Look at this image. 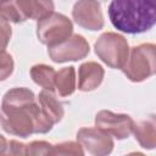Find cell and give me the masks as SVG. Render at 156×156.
Masks as SVG:
<instances>
[{
	"label": "cell",
	"instance_id": "1",
	"mask_svg": "<svg viewBox=\"0 0 156 156\" xmlns=\"http://www.w3.org/2000/svg\"><path fill=\"white\" fill-rule=\"evenodd\" d=\"M112 26L127 34H139L156 24V0H113L108 5Z\"/></svg>",
	"mask_w": 156,
	"mask_h": 156
},
{
	"label": "cell",
	"instance_id": "2",
	"mask_svg": "<svg viewBox=\"0 0 156 156\" xmlns=\"http://www.w3.org/2000/svg\"><path fill=\"white\" fill-rule=\"evenodd\" d=\"M52 126L54 123L37 102L2 112L1 117L2 129L21 138H27L33 133L45 134L51 130Z\"/></svg>",
	"mask_w": 156,
	"mask_h": 156
},
{
	"label": "cell",
	"instance_id": "3",
	"mask_svg": "<svg viewBox=\"0 0 156 156\" xmlns=\"http://www.w3.org/2000/svg\"><path fill=\"white\" fill-rule=\"evenodd\" d=\"M122 72L132 82H143L156 74V44L144 43L133 46Z\"/></svg>",
	"mask_w": 156,
	"mask_h": 156
},
{
	"label": "cell",
	"instance_id": "4",
	"mask_svg": "<svg viewBox=\"0 0 156 156\" xmlns=\"http://www.w3.org/2000/svg\"><path fill=\"white\" fill-rule=\"evenodd\" d=\"M98 57L111 68L122 69L129 58V45L127 39L113 32L102 33L94 44Z\"/></svg>",
	"mask_w": 156,
	"mask_h": 156
},
{
	"label": "cell",
	"instance_id": "5",
	"mask_svg": "<svg viewBox=\"0 0 156 156\" xmlns=\"http://www.w3.org/2000/svg\"><path fill=\"white\" fill-rule=\"evenodd\" d=\"M72 33V21L62 13L52 12L37 23V37L48 49L65 43L73 35Z\"/></svg>",
	"mask_w": 156,
	"mask_h": 156
},
{
	"label": "cell",
	"instance_id": "6",
	"mask_svg": "<svg viewBox=\"0 0 156 156\" xmlns=\"http://www.w3.org/2000/svg\"><path fill=\"white\" fill-rule=\"evenodd\" d=\"M95 127L105 133L115 136L118 140L130 135L134 127V121L124 113H113L107 110H101L95 116Z\"/></svg>",
	"mask_w": 156,
	"mask_h": 156
},
{
	"label": "cell",
	"instance_id": "7",
	"mask_svg": "<svg viewBox=\"0 0 156 156\" xmlns=\"http://www.w3.org/2000/svg\"><path fill=\"white\" fill-rule=\"evenodd\" d=\"M77 141L93 156H108L113 150V139L99 128H80L77 132Z\"/></svg>",
	"mask_w": 156,
	"mask_h": 156
},
{
	"label": "cell",
	"instance_id": "8",
	"mask_svg": "<svg viewBox=\"0 0 156 156\" xmlns=\"http://www.w3.org/2000/svg\"><path fill=\"white\" fill-rule=\"evenodd\" d=\"M89 43L80 34H73L65 43L48 49L50 58L56 63L82 60L89 54Z\"/></svg>",
	"mask_w": 156,
	"mask_h": 156
},
{
	"label": "cell",
	"instance_id": "9",
	"mask_svg": "<svg viewBox=\"0 0 156 156\" xmlns=\"http://www.w3.org/2000/svg\"><path fill=\"white\" fill-rule=\"evenodd\" d=\"M72 17L78 26L89 30H100L105 23L100 2L94 0L77 1L73 5Z\"/></svg>",
	"mask_w": 156,
	"mask_h": 156
},
{
	"label": "cell",
	"instance_id": "10",
	"mask_svg": "<svg viewBox=\"0 0 156 156\" xmlns=\"http://www.w3.org/2000/svg\"><path fill=\"white\" fill-rule=\"evenodd\" d=\"M105 71L101 65L94 61L84 62L78 69V89L80 91H91L96 89L102 79Z\"/></svg>",
	"mask_w": 156,
	"mask_h": 156
},
{
	"label": "cell",
	"instance_id": "11",
	"mask_svg": "<svg viewBox=\"0 0 156 156\" xmlns=\"http://www.w3.org/2000/svg\"><path fill=\"white\" fill-rule=\"evenodd\" d=\"M133 134L141 147L146 150L156 149V115H149L134 122Z\"/></svg>",
	"mask_w": 156,
	"mask_h": 156
},
{
	"label": "cell",
	"instance_id": "12",
	"mask_svg": "<svg viewBox=\"0 0 156 156\" xmlns=\"http://www.w3.org/2000/svg\"><path fill=\"white\" fill-rule=\"evenodd\" d=\"M17 7L20 9L24 20L32 18L35 21H40L54 11V2L52 1H43V0H17Z\"/></svg>",
	"mask_w": 156,
	"mask_h": 156
},
{
	"label": "cell",
	"instance_id": "13",
	"mask_svg": "<svg viewBox=\"0 0 156 156\" xmlns=\"http://www.w3.org/2000/svg\"><path fill=\"white\" fill-rule=\"evenodd\" d=\"M32 102H35V95L32 90L27 88H13L4 95L1 102V111L6 112L12 108L23 107Z\"/></svg>",
	"mask_w": 156,
	"mask_h": 156
},
{
	"label": "cell",
	"instance_id": "14",
	"mask_svg": "<svg viewBox=\"0 0 156 156\" xmlns=\"http://www.w3.org/2000/svg\"><path fill=\"white\" fill-rule=\"evenodd\" d=\"M38 100H39V105L40 107L43 108L44 113L49 117V119L55 124V123H58L63 115H65V111H63V106L62 104L57 100L56 95L54 94V91L51 90H41L38 95Z\"/></svg>",
	"mask_w": 156,
	"mask_h": 156
},
{
	"label": "cell",
	"instance_id": "15",
	"mask_svg": "<svg viewBox=\"0 0 156 156\" xmlns=\"http://www.w3.org/2000/svg\"><path fill=\"white\" fill-rule=\"evenodd\" d=\"M55 90L62 98L69 96L76 90V69L73 66L63 67L56 73Z\"/></svg>",
	"mask_w": 156,
	"mask_h": 156
},
{
	"label": "cell",
	"instance_id": "16",
	"mask_svg": "<svg viewBox=\"0 0 156 156\" xmlns=\"http://www.w3.org/2000/svg\"><path fill=\"white\" fill-rule=\"evenodd\" d=\"M56 71L48 65L40 63L34 65L30 68V77L35 84L40 85L45 90H55V79H56Z\"/></svg>",
	"mask_w": 156,
	"mask_h": 156
},
{
	"label": "cell",
	"instance_id": "17",
	"mask_svg": "<svg viewBox=\"0 0 156 156\" xmlns=\"http://www.w3.org/2000/svg\"><path fill=\"white\" fill-rule=\"evenodd\" d=\"M52 156H84V151L78 141H63L52 146Z\"/></svg>",
	"mask_w": 156,
	"mask_h": 156
},
{
	"label": "cell",
	"instance_id": "18",
	"mask_svg": "<svg viewBox=\"0 0 156 156\" xmlns=\"http://www.w3.org/2000/svg\"><path fill=\"white\" fill-rule=\"evenodd\" d=\"M1 139V152L0 156H27V145L17 140H6L5 136Z\"/></svg>",
	"mask_w": 156,
	"mask_h": 156
},
{
	"label": "cell",
	"instance_id": "19",
	"mask_svg": "<svg viewBox=\"0 0 156 156\" xmlns=\"http://www.w3.org/2000/svg\"><path fill=\"white\" fill-rule=\"evenodd\" d=\"M1 18L7 22H13V23H20V22L26 21L20 9L17 7L16 1H7L1 5Z\"/></svg>",
	"mask_w": 156,
	"mask_h": 156
},
{
	"label": "cell",
	"instance_id": "20",
	"mask_svg": "<svg viewBox=\"0 0 156 156\" xmlns=\"http://www.w3.org/2000/svg\"><path fill=\"white\" fill-rule=\"evenodd\" d=\"M52 146L44 140H35L27 144V156H52Z\"/></svg>",
	"mask_w": 156,
	"mask_h": 156
},
{
	"label": "cell",
	"instance_id": "21",
	"mask_svg": "<svg viewBox=\"0 0 156 156\" xmlns=\"http://www.w3.org/2000/svg\"><path fill=\"white\" fill-rule=\"evenodd\" d=\"M0 62H1V80H5L13 71V60L10 54L6 52V50H1L0 55Z\"/></svg>",
	"mask_w": 156,
	"mask_h": 156
},
{
	"label": "cell",
	"instance_id": "22",
	"mask_svg": "<svg viewBox=\"0 0 156 156\" xmlns=\"http://www.w3.org/2000/svg\"><path fill=\"white\" fill-rule=\"evenodd\" d=\"M1 41H2V46H1V50H5L10 38H11V27L10 24L7 23V21L2 20L1 18Z\"/></svg>",
	"mask_w": 156,
	"mask_h": 156
},
{
	"label": "cell",
	"instance_id": "23",
	"mask_svg": "<svg viewBox=\"0 0 156 156\" xmlns=\"http://www.w3.org/2000/svg\"><path fill=\"white\" fill-rule=\"evenodd\" d=\"M126 156H146V155H144L143 152H130V154H128Z\"/></svg>",
	"mask_w": 156,
	"mask_h": 156
}]
</instances>
